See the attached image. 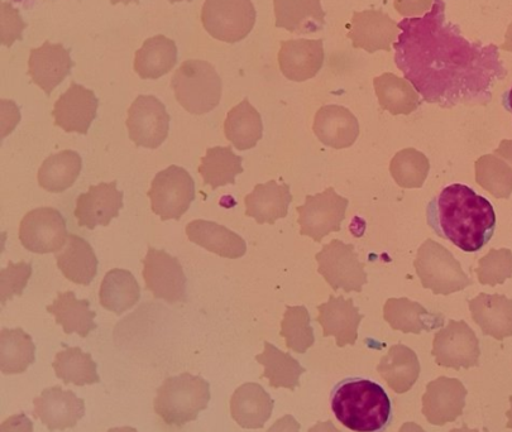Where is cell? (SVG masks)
<instances>
[{
	"label": "cell",
	"instance_id": "obj_30",
	"mask_svg": "<svg viewBox=\"0 0 512 432\" xmlns=\"http://www.w3.org/2000/svg\"><path fill=\"white\" fill-rule=\"evenodd\" d=\"M55 258L62 275L76 285L88 286L97 276L98 258L92 246L79 235L69 234Z\"/></svg>",
	"mask_w": 512,
	"mask_h": 432
},
{
	"label": "cell",
	"instance_id": "obj_57",
	"mask_svg": "<svg viewBox=\"0 0 512 432\" xmlns=\"http://www.w3.org/2000/svg\"><path fill=\"white\" fill-rule=\"evenodd\" d=\"M510 403H511V408L509 411L506 412V416H507V419H509V422H507V427H509V429H512V396L510 397Z\"/></svg>",
	"mask_w": 512,
	"mask_h": 432
},
{
	"label": "cell",
	"instance_id": "obj_48",
	"mask_svg": "<svg viewBox=\"0 0 512 432\" xmlns=\"http://www.w3.org/2000/svg\"><path fill=\"white\" fill-rule=\"evenodd\" d=\"M434 0H394L396 12L406 18L424 16L432 9Z\"/></svg>",
	"mask_w": 512,
	"mask_h": 432
},
{
	"label": "cell",
	"instance_id": "obj_44",
	"mask_svg": "<svg viewBox=\"0 0 512 432\" xmlns=\"http://www.w3.org/2000/svg\"><path fill=\"white\" fill-rule=\"evenodd\" d=\"M310 314L305 306H287L281 323V336L286 347L299 354L313 347L314 330L310 325Z\"/></svg>",
	"mask_w": 512,
	"mask_h": 432
},
{
	"label": "cell",
	"instance_id": "obj_32",
	"mask_svg": "<svg viewBox=\"0 0 512 432\" xmlns=\"http://www.w3.org/2000/svg\"><path fill=\"white\" fill-rule=\"evenodd\" d=\"M176 62V43L170 38L159 35L148 38L136 52L135 71L143 80H156L169 74Z\"/></svg>",
	"mask_w": 512,
	"mask_h": 432
},
{
	"label": "cell",
	"instance_id": "obj_49",
	"mask_svg": "<svg viewBox=\"0 0 512 432\" xmlns=\"http://www.w3.org/2000/svg\"><path fill=\"white\" fill-rule=\"evenodd\" d=\"M0 432H33V422L25 414L13 415L2 422Z\"/></svg>",
	"mask_w": 512,
	"mask_h": 432
},
{
	"label": "cell",
	"instance_id": "obj_12",
	"mask_svg": "<svg viewBox=\"0 0 512 432\" xmlns=\"http://www.w3.org/2000/svg\"><path fill=\"white\" fill-rule=\"evenodd\" d=\"M68 237L64 216L54 208L31 210L19 225V240L32 253H57Z\"/></svg>",
	"mask_w": 512,
	"mask_h": 432
},
{
	"label": "cell",
	"instance_id": "obj_47",
	"mask_svg": "<svg viewBox=\"0 0 512 432\" xmlns=\"http://www.w3.org/2000/svg\"><path fill=\"white\" fill-rule=\"evenodd\" d=\"M26 28L21 14L12 7L11 3L0 6V42L3 46L11 47L14 42L22 40V32Z\"/></svg>",
	"mask_w": 512,
	"mask_h": 432
},
{
	"label": "cell",
	"instance_id": "obj_20",
	"mask_svg": "<svg viewBox=\"0 0 512 432\" xmlns=\"http://www.w3.org/2000/svg\"><path fill=\"white\" fill-rule=\"evenodd\" d=\"M75 62L71 60L69 50L61 43H43L41 47L32 48L28 60V75L33 83L50 96L57 85L70 75Z\"/></svg>",
	"mask_w": 512,
	"mask_h": 432
},
{
	"label": "cell",
	"instance_id": "obj_19",
	"mask_svg": "<svg viewBox=\"0 0 512 432\" xmlns=\"http://www.w3.org/2000/svg\"><path fill=\"white\" fill-rule=\"evenodd\" d=\"M98 99L92 90L71 83L70 88L55 103L54 115L57 127L65 132L86 134L97 117Z\"/></svg>",
	"mask_w": 512,
	"mask_h": 432
},
{
	"label": "cell",
	"instance_id": "obj_58",
	"mask_svg": "<svg viewBox=\"0 0 512 432\" xmlns=\"http://www.w3.org/2000/svg\"><path fill=\"white\" fill-rule=\"evenodd\" d=\"M138 2H140V0H110V3H112L113 6H116V4H118V3L129 4V3H138Z\"/></svg>",
	"mask_w": 512,
	"mask_h": 432
},
{
	"label": "cell",
	"instance_id": "obj_36",
	"mask_svg": "<svg viewBox=\"0 0 512 432\" xmlns=\"http://www.w3.org/2000/svg\"><path fill=\"white\" fill-rule=\"evenodd\" d=\"M373 85L381 108L392 115H409L419 108V93L408 80L386 72L373 80Z\"/></svg>",
	"mask_w": 512,
	"mask_h": 432
},
{
	"label": "cell",
	"instance_id": "obj_54",
	"mask_svg": "<svg viewBox=\"0 0 512 432\" xmlns=\"http://www.w3.org/2000/svg\"><path fill=\"white\" fill-rule=\"evenodd\" d=\"M502 50L511 52L512 54V23L510 24L509 30L506 32L504 45L501 46Z\"/></svg>",
	"mask_w": 512,
	"mask_h": 432
},
{
	"label": "cell",
	"instance_id": "obj_33",
	"mask_svg": "<svg viewBox=\"0 0 512 432\" xmlns=\"http://www.w3.org/2000/svg\"><path fill=\"white\" fill-rule=\"evenodd\" d=\"M88 300H78L73 291L60 292L47 311L55 316L56 323L62 326L65 334H79L86 338L90 331L97 329L94 311L89 310Z\"/></svg>",
	"mask_w": 512,
	"mask_h": 432
},
{
	"label": "cell",
	"instance_id": "obj_10",
	"mask_svg": "<svg viewBox=\"0 0 512 432\" xmlns=\"http://www.w3.org/2000/svg\"><path fill=\"white\" fill-rule=\"evenodd\" d=\"M348 205L349 200L338 195L333 187H328L322 194L306 196L305 204L296 208L300 234L319 243L328 234L339 232Z\"/></svg>",
	"mask_w": 512,
	"mask_h": 432
},
{
	"label": "cell",
	"instance_id": "obj_39",
	"mask_svg": "<svg viewBox=\"0 0 512 432\" xmlns=\"http://www.w3.org/2000/svg\"><path fill=\"white\" fill-rule=\"evenodd\" d=\"M242 160L241 156L233 152L232 147L208 148L198 171L204 184L217 190L218 187L236 184V177L243 172Z\"/></svg>",
	"mask_w": 512,
	"mask_h": 432
},
{
	"label": "cell",
	"instance_id": "obj_38",
	"mask_svg": "<svg viewBox=\"0 0 512 432\" xmlns=\"http://www.w3.org/2000/svg\"><path fill=\"white\" fill-rule=\"evenodd\" d=\"M83 161L78 152L61 151L47 157L38 170V184L49 192H62L75 184Z\"/></svg>",
	"mask_w": 512,
	"mask_h": 432
},
{
	"label": "cell",
	"instance_id": "obj_50",
	"mask_svg": "<svg viewBox=\"0 0 512 432\" xmlns=\"http://www.w3.org/2000/svg\"><path fill=\"white\" fill-rule=\"evenodd\" d=\"M267 432H300V424L294 416L286 415L277 420Z\"/></svg>",
	"mask_w": 512,
	"mask_h": 432
},
{
	"label": "cell",
	"instance_id": "obj_8",
	"mask_svg": "<svg viewBox=\"0 0 512 432\" xmlns=\"http://www.w3.org/2000/svg\"><path fill=\"white\" fill-rule=\"evenodd\" d=\"M153 213L161 220H179L195 199V182L183 167L170 166L155 176L148 191Z\"/></svg>",
	"mask_w": 512,
	"mask_h": 432
},
{
	"label": "cell",
	"instance_id": "obj_43",
	"mask_svg": "<svg viewBox=\"0 0 512 432\" xmlns=\"http://www.w3.org/2000/svg\"><path fill=\"white\" fill-rule=\"evenodd\" d=\"M429 170L427 156L414 148L397 152L390 165L391 176L403 189H420L427 180Z\"/></svg>",
	"mask_w": 512,
	"mask_h": 432
},
{
	"label": "cell",
	"instance_id": "obj_14",
	"mask_svg": "<svg viewBox=\"0 0 512 432\" xmlns=\"http://www.w3.org/2000/svg\"><path fill=\"white\" fill-rule=\"evenodd\" d=\"M142 263L146 288L156 299L169 304L186 301V277L179 259L150 247Z\"/></svg>",
	"mask_w": 512,
	"mask_h": 432
},
{
	"label": "cell",
	"instance_id": "obj_1",
	"mask_svg": "<svg viewBox=\"0 0 512 432\" xmlns=\"http://www.w3.org/2000/svg\"><path fill=\"white\" fill-rule=\"evenodd\" d=\"M395 62L424 102L442 108L487 105L507 71L499 47L482 46L462 36L445 18L444 0H434L423 17L399 23Z\"/></svg>",
	"mask_w": 512,
	"mask_h": 432
},
{
	"label": "cell",
	"instance_id": "obj_40",
	"mask_svg": "<svg viewBox=\"0 0 512 432\" xmlns=\"http://www.w3.org/2000/svg\"><path fill=\"white\" fill-rule=\"evenodd\" d=\"M256 360L265 367L262 378L269 379L270 386L274 388L294 391L300 384L301 374L305 373L298 360L269 342H265V350L257 355Z\"/></svg>",
	"mask_w": 512,
	"mask_h": 432
},
{
	"label": "cell",
	"instance_id": "obj_27",
	"mask_svg": "<svg viewBox=\"0 0 512 432\" xmlns=\"http://www.w3.org/2000/svg\"><path fill=\"white\" fill-rule=\"evenodd\" d=\"M186 235L190 242L222 258L237 259L247 252V244L242 237L223 225L208 220L190 222L186 225Z\"/></svg>",
	"mask_w": 512,
	"mask_h": 432
},
{
	"label": "cell",
	"instance_id": "obj_35",
	"mask_svg": "<svg viewBox=\"0 0 512 432\" xmlns=\"http://www.w3.org/2000/svg\"><path fill=\"white\" fill-rule=\"evenodd\" d=\"M224 133L229 142L239 151L251 150L262 138L263 126L260 113L244 99L241 104L229 110Z\"/></svg>",
	"mask_w": 512,
	"mask_h": 432
},
{
	"label": "cell",
	"instance_id": "obj_53",
	"mask_svg": "<svg viewBox=\"0 0 512 432\" xmlns=\"http://www.w3.org/2000/svg\"><path fill=\"white\" fill-rule=\"evenodd\" d=\"M399 432H427L423 429V427L419 426L418 424H414V422H406L403 426H401V429Z\"/></svg>",
	"mask_w": 512,
	"mask_h": 432
},
{
	"label": "cell",
	"instance_id": "obj_7",
	"mask_svg": "<svg viewBox=\"0 0 512 432\" xmlns=\"http://www.w3.org/2000/svg\"><path fill=\"white\" fill-rule=\"evenodd\" d=\"M202 22L215 40L236 43L253 30L256 9L251 0H205Z\"/></svg>",
	"mask_w": 512,
	"mask_h": 432
},
{
	"label": "cell",
	"instance_id": "obj_3",
	"mask_svg": "<svg viewBox=\"0 0 512 432\" xmlns=\"http://www.w3.org/2000/svg\"><path fill=\"white\" fill-rule=\"evenodd\" d=\"M332 410L349 430L380 432L389 424L391 402L380 384L368 379H351L334 390Z\"/></svg>",
	"mask_w": 512,
	"mask_h": 432
},
{
	"label": "cell",
	"instance_id": "obj_18",
	"mask_svg": "<svg viewBox=\"0 0 512 432\" xmlns=\"http://www.w3.org/2000/svg\"><path fill=\"white\" fill-rule=\"evenodd\" d=\"M400 35L399 24L380 11H363L353 14L351 31L347 37L354 48H362L370 54L391 50Z\"/></svg>",
	"mask_w": 512,
	"mask_h": 432
},
{
	"label": "cell",
	"instance_id": "obj_56",
	"mask_svg": "<svg viewBox=\"0 0 512 432\" xmlns=\"http://www.w3.org/2000/svg\"><path fill=\"white\" fill-rule=\"evenodd\" d=\"M108 432H138L135 427H114V429L108 430Z\"/></svg>",
	"mask_w": 512,
	"mask_h": 432
},
{
	"label": "cell",
	"instance_id": "obj_15",
	"mask_svg": "<svg viewBox=\"0 0 512 432\" xmlns=\"http://www.w3.org/2000/svg\"><path fill=\"white\" fill-rule=\"evenodd\" d=\"M33 416L50 431L71 429L83 419L85 403L73 391L60 386L47 388L33 401Z\"/></svg>",
	"mask_w": 512,
	"mask_h": 432
},
{
	"label": "cell",
	"instance_id": "obj_9",
	"mask_svg": "<svg viewBox=\"0 0 512 432\" xmlns=\"http://www.w3.org/2000/svg\"><path fill=\"white\" fill-rule=\"evenodd\" d=\"M318 272L334 291L361 292L368 282L365 266L352 244L334 239L317 254Z\"/></svg>",
	"mask_w": 512,
	"mask_h": 432
},
{
	"label": "cell",
	"instance_id": "obj_21",
	"mask_svg": "<svg viewBox=\"0 0 512 432\" xmlns=\"http://www.w3.org/2000/svg\"><path fill=\"white\" fill-rule=\"evenodd\" d=\"M317 321L322 325L324 336H334L339 348L354 345L358 338L363 316L352 299L342 296H330L329 300L318 306Z\"/></svg>",
	"mask_w": 512,
	"mask_h": 432
},
{
	"label": "cell",
	"instance_id": "obj_22",
	"mask_svg": "<svg viewBox=\"0 0 512 432\" xmlns=\"http://www.w3.org/2000/svg\"><path fill=\"white\" fill-rule=\"evenodd\" d=\"M324 64L322 40L282 41L279 65L286 79L303 83L318 75Z\"/></svg>",
	"mask_w": 512,
	"mask_h": 432
},
{
	"label": "cell",
	"instance_id": "obj_51",
	"mask_svg": "<svg viewBox=\"0 0 512 432\" xmlns=\"http://www.w3.org/2000/svg\"><path fill=\"white\" fill-rule=\"evenodd\" d=\"M495 155L504 158L512 167V141L510 139L502 141L499 148L495 151Z\"/></svg>",
	"mask_w": 512,
	"mask_h": 432
},
{
	"label": "cell",
	"instance_id": "obj_6",
	"mask_svg": "<svg viewBox=\"0 0 512 432\" xmlns=\"http://www.w3.org/2000/svg\"><path fill=\"white\" fill-rule=\"evenodd\" d=\"M414 267L421 285L434 295L448 296L473 285L453 254L432 239L421 244Z\"/></svg>",
	"mask_w": 512,
	"mask_h": 432
},
{
	"label": "cell",
	"instance_id": "obj_25",
	"mask_svg": "<svg viewBox=\"0 0 512 432\" xmlns=\"http://www.w3.org/2000/svg\"><path fill=\"white\" fill-rule=\"evenodd\" d=\"M274 400L261 384L244 383L233 393L231 415L243 429H262L270 420Z\"/></svg>",
	"mask_w": 512,
	"mask_h": 432
},
{
	"label": "cell",
	"instance_id": "obj_13",
	"mask_svg": "<svg viewBox=\"0 0 512 432\" xmlns=\"http://www.w3.org/2000/svg\"><path fill=\"white\" fill-rule=\"evenodd\" d=\"M127 128L138 147L155 150L166 141L170 115L156 96L140 95L128 110Z\"/></svg>",
	"mask_w": 512,
	"mask_h": 432
},
{
	"label": "cell",
	"instance_id": "obj_29",
	"mask_svg": "<svg viewBox=\"0 0 512 432\" xmlns=\"http://www.w3.org/2000/svg\"><path fill=\"white\" fill-rule=\"evenodd\" d=\"M276 27L296 35L323 30L325 12L320 0H274Z\"/></svg>",
	"mask_w": 512,
	"mask_h": 432
},
{
	"label": "cell",
	"instance_id": "obj_24",
	"mask_svg": "<svg viewBox=\"0 0 512 432\" xmlns=\"http://www.w3.org/2000/svg\"><path fill=\"white\" fill-rule=\"evenodd\" d=\"M293 201L290 186L279 184L275 180L266 184L256 185L250 195L244 199L246 215L258 224H275L277 220L286 218L289 206Z\"/></svg>",
	"mask_w": 512,
	"mask_h": 432
},
{
	"label": "cell",
	"instance_id": "obj_17",
	"mask_svg": "<svg viewBox=\"0 0 512 432\" xmlns=\"http://www.w3.org/2000/svg\"><path fill=\"white\" fill-rule=\"evenodd\" d=\"M123 208V192L118 191L117 182H102L89 187L88 192L76 199L75 218L79 227L93 230L102 225L108 227L110 220L117 218Z\"/></svg>",
	"mask_w": 512,
	"mask_h": 432
},
{
	"label": "cell",
	"instance_id": "obj_11",
	"mask_svg": "<svg viewBox=\"0 0 512 432\" xmlns=\"http://www.w3.org/2000/svg\"><path fill=\"white\" fill-rule=\"evenodd\" d=\"M433 357L438 366L459 371L477 367L480 362V342L466 321H449L434 336Z\"/></svg>",
	"mask_w": 512,
	"mask_h": 432
},
{
	"label": "cell",
	"instance_id": "obj_37",
	"mask_svg": "<svg viewBox=\"0 0 512 432\" xmlns=\"http://www.w3.org/2000/svg\"><path fill=\"white\" fill-rule=\"evenodd\" d=\"M36 347L31 335L21 328L0 330V372L21 374L35 362Z\"/></svg>",
	"mask_w": 512,
	"mask_h": 432
},
{
	"label": "cell",
	"instance_id": "obj_52",
	"mask_svg": "<svg viewBox=\"0 0 512 432\" xmlns=\"http://www.w3.org/2000/svg\"><path fill=\"white\" fill-rule=\"evenodd\" d=\"M309 432H342L334 426L332 421L318 422L317 425L311 427Z\"/></svg>",
	"mask_w": 512,
	"mask_h": 432
},
{
	"label": "cell",
	"instance_id": "obj_42",
	"mask_svg": "<svg viewBox=\"0 0 512 432\" xmlns=\"http://www.w3.org/2000/svg\"><path fill=\"white\" fill-rule=\"evenodd\" d=\"M477 184L496 199H509L512 194V167L504 158L486 155L476 161Z\"/></svg>",
	"mask_w": 512,
	"mask_h": 432
},
{
	"label": "cell",
	"instance_id": "obj_23",
	"mask_svg": "<svg viewBox=\"0 0 512 432\" xmlns=\"http://www.w3.org/2000/svg\"><path fill=\"white\" fill-rule=\"evenodd\" d=\"M314 133L325 146L343 150L360 136V123L351 110L341 105H325L314 120Z\"/></svg>",
	"mask_w": 512,
	"mask_h": 432
},
{
	"label": "cell",
	"instance_id": "obj_2",
	"mask_svg": "<svg viewBox=\"0 0 512 432\" xmlns=\"http://www.w3.org/2000/svg\"><path fill=\"white\" fill-rule=\"evenodd\" d=\"M429 227L463 252L475 253L494 237V206L470 186L444 187L427 208Z\"/></svg>",
	"mask_w": 512,
	"mask_h": 432
},
{
	"label": "cell",
	"instance_id": "obj_28",
	"mask_svg": "<svg viewBox=\"0 0 512 432\" xmlns=\"http://www.w3.org/2000/svg\"><path fill=\"white\" fill-rule=\"evenodd\" d=\"M384 318L392 329L404 334H420L421 331H432L443 328L444 315L430 312L419 302L406 297L387 300L384 307Z\"/></svg>",
	"mask_w": 512,
	"mask_h": 432
},
{
	"label": "cell",
	"instance_id": "obj_4",
	"mask_svg": "<svg viewBox=\"0 0 512 432\" xmlns=\"http://www.w3.org/2000/svg\"><path fill=\"white\" fill-rule=\"evenodd\" d=\"M209 401V383L202 377L183 373L162 383L155 398V411L165 424L181 427L198 419Z\"/></svg>",
	"mask_w": 512,
	"mask_h": 432
},
{
	"label": "cell",
	"instance_id": "obj_34",
	"mask_svg": "<svg viewBox=\"0 0 512 432\" xmlns=\"http://www.w3.org/2000/svg\"><path fill=\"white\" fill-rule=\"evenodd\" d=\"M140 294L141 290L136 277L127 270L114 268L104 276L100 285V305L105 310L121 315L140 301Z\"/></svg>",
	"mask_w": 512,
	"mask_h": 432
},
{
	"label": "cell",
	"instance_id": "obj_55",
	"mask_svg": "<svg viewBox=\"0 0 512 432\" xmlns=\"http://www.w3.org/2000/svg\"><path fill=\"white\" fill-rule=\"evenodd\" d=\"M502 105L512 114V88L502 95Z\"/></svg>",
	"mask_w": 512,
	"mask_h": 432
},
{
	"label": "cell",
	"instance_id": "obj_41",
	"mask_svg": "<svg viewBox=\"0 0 512 432\" xmlns=\"http://www.w3.org/2000/svg\"><path fill=\"white\" fill-rule=\"evenodd\" d=\"M52 366L56 377L66 384L73 383L75 386L83 387L100 381L97 363L94 362L92 355L84 353L80 348L65 347L62 352L56 354Z\"/></svg>",
	"mask_w": 512,
	"mask_h": 432
},
{
	"label": "cell",
	"instance_id": "obj_5",
	"mask_svg": "<svg viewBox=\"0 0 512 432\" xmlns=\"http://www.w3.org/2000/svg\"><path fill=\"white\" fill-rule=\"evenodd\" d=\"M171 88L181 107L195 115L212 112L222 99V80L207 61L183 62L172 76Z\"/></svg>",
	"mask_w": 512,
	"mask_h": 432
},
{
	"label": "cell",
	"instance_id": "obj_31",
	"mask_svg": "<svg viewBox=\"0 0 512 432\" xmlns=\"http://www.w3.org/2000/svg\"><path fill=\"white\" fill-rule=\"evenodd\" d=\"M377 372L392 391L403 395L411 390L420 376L418 355L406 345L396 344L381 359Z\"/></svg>",
	"mask_w": 512,
	"mask_h": 432
},
{
	"label": "cell",
	"instance_id": "obj_46",
	"mask_svg": "<svg viewBox=\"0 0 512 432\" xmlns=\"http://www.w3.org/2000/svg\"><path fill=\"white\" fill-rule=\"evenodd\" d=\"M32 276V264L8 262V267L0 271V300L2 305L13 296H21Z\"/></svg>",
	"mask_w": 512,
	"mask_h": 432
},
{
	"label": "cell",
	"instance_id": "obj_59",
	"mask_svg": "<svg viewBox=\"0 0 512 432\" xmlns=\"http://www.w3.org/2000/svg\"><path fill=\"white\" fill-rule=\"evenodd\" d=\"M451 432H480L477 429H468L467 425H463L462 429H453Z\"/></svg>",
	"mask_w": 512,
	"mask_h": 432
},
{
	"label": "cell",
	"instance_id": "obj_60",
	"mask_svg": "<svg viewBox=\"0 0 512 432\" xmlns=\"http://www.w3.org/2000/svg\"><path fill=\"white\" fill-rule=\"evenodd\" d=\"M170 3H180L184 2V0H169ZM186 2H191V0H186Z\"/></svg>",
	"mask_w": 512,
	"mask_h": 432
},
{
	"label": "cell",
	"instance_id": "obj_45",
	"mask_svg": "<svg viewBox=\"0 0 512 432\" xmlns=\"http://www.w3.org/2000/svg\"><path fill=\"white\" fill-rule=\"evenodd\" d=\"M475 272L481 285H502L512 276V252L506 248L491 249L478 261Z\"/></svg>",
	"mask_w": 512,
	"mask_h": 432
},
{
	"label": "cell",
	"instance_id": "obj_16",
	"mask_svg": "<svg viewBox=\"0 0 512 432\" xmlns=\"http://www.w3.org/2000/svg\"><path fill=\"white\" fill-rule=\"evenodd\" d=\"M467 390L456 378L440 377L430 382L423 396V414L430 424L443 426L456 421L466 406Z\"/></svg>",
	"mask_w": 512,
	"mask_h": 432
},
{
	"label": "cell",
	"instance_id": "obj_26",
	"mask_svg": "<svg viewBox=\"0 0 512 432\" xmlns=\"http://www.w3.org/2000/svg\"><path fill=\"white\" fill-rule=\"evenodd\" d=\"M472 319L483 335L496 340L512 336V300L504 295L480 294L468 301Z\"/></svg>",
	"mask_w": 512,
	"mask_h": 432
}]
</instances>
